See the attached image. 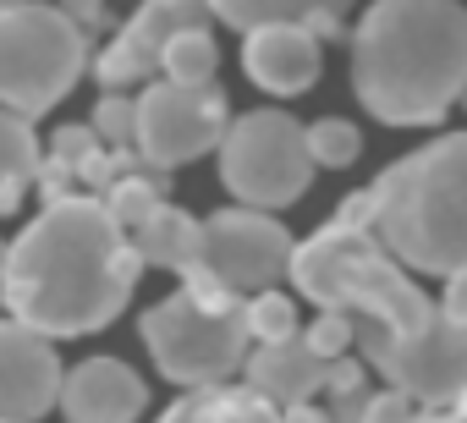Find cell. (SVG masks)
Masks as SVG:
<instances>
[{
	"label": "cell",
	"instance_id": "6da1fadb",
	"mask_svg": "<svg viewBox=\"0 0 467 423\" xmlns=\"http://www.w3.org/2000/svg\"><path fill=\"white\" fill-rule=\"evenodd\" d=\"M292 286L358 319L374 374L418 407V423H467V319L429 297L412 270L358 226H325L292 253Z\"/></svg>",
	"mask_w": 467,
	"mask_h": 423
},
{
	"label": "cell",
	"instance_id": "7a4b0ae2",
	"mask_svg": "<svg viewBox=\"0 0 467 423\" xmlns=\"http://www.w3.org/2000/svg\"><path fill=\"white\" fill-rule=\"evenodd\" d=\"M138 275L143 259L132 248V232L110 215V203L67 192L50 198L45 215H34L12 242L0 303L50 341L94 335L132 303Z\"/></svg>",
	"mask_w": 467,
	"mask_h": 423
},
{
	"label": "cell",
	"instance_id": "3957f363",
	"mask_svg": "<svg viewBox=\"0 0 467 423\" xmlns=\"http://www.w3.org/2000/svg\"><path fill=\"white\" fill-rule=\"evenodd\" d=\"M352 88L385 127H440L467 99V6L374 0L352 28Z\"/></svg>",
	"mask_w": 467,
	"mask_h": 423
},
{
	"label": "cell",
	"instance_id": "277c9868",
	"mask_svg": "<svg viewBox=\"0 0 467 423\" xmlns=\"http://www.w3.org/2000/svg\"><path fill=\"white\" fill-rule=\"evenodd\" d=\"M374 237L418 275L467 270V132L401 154L374 187Z\"/></svg>",
	"mask_w": 467,
	"mask_h": 423
},
{
	"label": "cell",
	"instance_id": "5b68a950",
	"mask_svg": "<svg viewBox=\"0 0 467 423\" xmlns=\"http://www.w3.org/2000/svg\"><path fill=\"white\" fill-rule=\"evenodd\" d=\"M143 346L154 357V368L182 385V390H203V385H231V374L248 368V297H231L220 286L187 281L182 292H171L165 303H154L143 314Z\"/></svg>",
	"mask_w": 467,
	"mask_h": 423
},
{
	"label": "cell",
	"instance_id": "8992f818",
	"mask_svg": "<svg viewBox=\"0 0 467 423\" xmlns=\"http://www.w3.org/2000/svg\"><path fill=\"white\" fill-rule=\"evenodd\" d=\"M88 72V34L45 0L0 12V110L50 116Z\"/></svg>",
	"mask_w": 467,
	"mask_h": 423
},
{
	"label": "cell",
	"instance_id": "52a82bcc",
	"mask_svg": "<svg viewBox=\"0 0 467 423\" xmlns=\"http://www.w3.org/2000/svg\"><path fill=\"white\" fill-rule=\"evenodd\" d=\"M308 127L286 110H243L220 138V181L248 209H286L314 181Z\"/></svg>",
	"mask_w": 467,
	"mask_h": 423
},
{
	"label": "cell",
	"instance_id": "ba28073f",
	"mask_svg": "<svg viewBox=\"0 0 467 423\" xmlns=\"http://www.w3.org/2000/svg\"><path fill=\"white\" fill-rule=\"evenodd\" d=\"M292 253H297V242L286 237V226L270 209L237 203L198 226V259L182 281H203L231 297H254L292 275Z\"/></svg>",
	"mask_w": 467,
	"mask_h": 423
},
{
	"label": "cell",
	"instance_id": "9c48e42d",
	"mask_svg": "<svg viewBox=\"0 0 467 423\" xmlns=\"http://www.w3.org/2000/svg\"><path fill=\"white\" fill-rule=\"evenodd\" d=\"M231 127V105L214 83H143L138 94V138H132V154L154 170H171V165H187L209 149H220Z\"/></svg>",
	"mask_w": 467,
	"mask_h": 423
},
{
	"label": "cell",
	"instance_id": "30bf717a",
	"mask_svg": "<svg viewBox=\"0 0 467 423\" xmlns=\"http://www.w3.org/2000/svg\"><path fill=\"white\" fill-rule=\"evenodd\" d=\"M209 0H143V6L121 23V34L99 50L94 72L105 83V94H121L127 83H143L160 72L165 45L187 28H209Z\"/></svg>",
	"mask_w": 467,
	"mask_h": 423
},
{
	"label": "cell",
	"instance_id": "8fae6325",
	"mask_svg": "<svg viewBox=\"0 0 467 423\" xmlns=\"http://www.w3.org/2000/svg\"><path fill=\"white\" fill-rule=\"evenodd\" d=\"M61 385L56 341L23 319H0V423H39L61 407Z\"/></svg>",
	"mask_w": 467,
	"mask_h": 423
},
{
	"label": "cell",
	"instance_id": "7c38bea8",
	"mask_svg": "<svg viewBox=\"0 0 467 423\" xmlns=\"http://www.w3.org/2000/svg\"><path fill=\"white\" fill-rule=\"evenodd\" d=\"M319 67H325L319 34L303 23H270V28H254L243 39V72L275 99L308 94L319 83Z\"/></svg>",
	"mask_w": 467,
	"mask_h": 423
},
{
	"label": "cell",
	"instance_id": "4fadbf2b",
	"mask_svg": "<svg viewBox=\"0 0 467 423\" xmlns=\"http://www.w3.org/2000/svg\"><path fill=\"white\" fill-rule=\"evenodd\" d=\"M149 407V385L121 357H83L61 385L67 423H138Z\"/></svg>",
	"mask_w": 467,
	"mask_h": 423
},
{
	"label": "cell",
	"instance_id": "5bb4252c",
	"mask_svg": "<svg viewBox=\"0 0 467 423\" xmlns=\"http://www.w3.org/2000/svg\"><path fill=\"white\" fill-rule=\"evenodd\" d=\"M248 385L265 396V401H275L281 412L286 407H303V401H314V390H325V379H330V363L303 341V335H292V341H275V346H259L254 357H248Z\"/></svg>",
	"mask_w": 467,
	"mask_h": 423
},
{
	"label": "cell",
	"instance_id": "9a60e30c",
	"mask_svg": "<svg viewBox=\"0 0 467 423\" xmlns=\"http://www.w3.org/2000/svg\"><path fill=\"white\" fill-rule=\"evenodd\" d=\"M352 6H358V0H209V12L220 23H231V28H243V34L270 28V23H303L319 39L336 34Z\"/></svg>",
	"mask_w": 467,
	"mask_h": 423
},
{
	"label": "cell",
	"instance_id": "2e32d148",
	"mask_svg": "<svg viewBox=\"0 0 467 423\" xmlns=\"http://www.w3.org/2000/svg\"><path fill=\"white\" fill-rule=\"evenodd\" d=\"M160 423H286V412L265 401L254 385H203L182 390V401H171Z\"/></svg>",
	"mask_w": 467,
	"mask_h": 423
},
{
	"label": "cell",
	"instance_id": "e0dca14e",
	"mask_svg": "<svg viewBox=\"0 0 467 423\" xmlns=\"http://www.w3.org/2000/svg\"><path fill=\"white\" fill-rule=\"evenodd\" d=\"M198 226H203V221L182 215L176 203H160L154 215L132 232V248H138V259H143V264L187 275V270H192V259H198Z\"/></svg>",
	"mask_w": 467,
	"mask_h": 423
},
{
	"label": "cell",
	"instance_id": "ac0fdd59",
	"mask_svg": "<svg viewBox=\"0 0 467 423\" xmlns=\"http://www.w3.org/2000/svg\"><path fill=\"white\" fill-rule=\"evenodd\" d=\"M45 160H39V138L34 121L17 110H0V215L23 203V192L39 181Z\"/></svg>",
	"mask_w": 467,
	"mask_h": 423
},
{
	"label": "cell",
	"instance_id": "d6986e66",
	"mask_svg": "<svg viewBox=\"0 0 467 423\" xmlns=\"http://www.w3.org/2000/svg\"><path fill=\"white\" fill-rule=\"evenodd\" d=\"M214 67H220V45H214V34H209V28H187V34H176V39L165 45L160 77L198 88V83H214Z\"/></svg>",
	"mask_w": 467,
	"mask_h": 423
},
{
	"label": "cell",
	"instance_id": "ffe728a7",
	"mask_svg": "<svg viewBox=\"0 0 467 423\" xmlns=\"http://www.w3.org/2000/svg\"><path fill=\"white\" fill-rule=\"evenodd\" d=\"M248 335L254 346H275V341H292L297 335V303L286 292H254L248 297Z\"/></svg>",
	"mask_w": 467,
	"mask_h": 423
},
{
	"label": "cell",
	"instance_id": "44dd1931",
	"mask_svg": "<svg viewBox=\"0 0 467 423\" xmlns=\"http://www.w3.org/2000/svg\"><path fill=\"white\" fill-rule=\"evenodd\" d=\"M308 154H314V165H330V170H341V165H352V160L363 154V132H358L347 116L308 121Z\"/></svg>",
	"mask_w": 467,
	"mask_h": 423
},
{
	"label": "cell",
	"instance_id": "7402d4cb",
	"mask_svg": "<svg viewBox=\"0 0 467 423\" xmlns=\"http://www.w3.org/2000/svg\"><path fill=\"white\" fill-rule=\"evenodd\" d=\"M105 203H110V215L127 226V232H138L154 209H160V192H154V181L149 176H121V181H110V192H105Z\"/></svg>",
	"mask_w": 467,
	"mask_h": 423
},
{
	"label": "cell",
	"instance_id": "603a6c76",
	"mask_svg": "<svg viewBox=\"0 0 467 423\" xmlns=\"http://www.w3.org/2000/svg\"><path fill=\"white\" fill-rule=\"evenodd\" d=\"M88 127L99 132V143H105L110 154H127V149H132V138H138V99L105 94V99L94 105V121H88Z\"/></svg>",
	"mask_w": 467,
	"mask_h": 423
},
{
	"label": "cell",
	"instance_id": "cb8c5ba5",
	"mask_svg": "<svg viewBox=\"0 0 467 423\" xmlns=\"http://www.w3.org/2000/svg\"><path fill=\"white\" fill-rule=\"evenodd\" d=\"M303 341H308L325 363H336V357H347V352L358 346V319H352V314H341V308H325V314L303 330Z\"/></svg>",
	"mask_w": 467,
	"mask_h": 423
},
{
	"label": "cell",
	"instance_id": "d4e9b609",
	"mask_svg": "<svg viewBox=\"0 0 467 423\" xmlns=\"http://www.w3.org/2000/svg\"><path fill=\"white\" fill-rule=\"evenodd\" d=\"M61 12H67L83 34H94V28L105 23V0H61Z\"/></svg>",
	"mask_w": 467,
	"mask_h": 423
},
{
	"label": "cell",
	"instance_id": "484cf974",
	"mask_svg": "<svg viewBox=\"0 0 467 423\" xmlns=\"http://www.w3.org/2000/svg\"><path fill=\"white\" fill-rule=\"evenodd\" d=\"M456 319H467V270H456V275H445V297H440Z\"/></svg>",
	"mask_w": 467,
	"mask_h": 423
},
{
	"label": "cell",
	"instance_id": "4316f807",
	"mask_svg": "<svg viewBox=\"0 0 467 423\" xmlns=\"http://www.w3.org/2000/svg\"><path fill=\"white\" fill-rule=\"evenodd\" d=\"M286 423H336L330 412H319L314 401H303V407H286Z\"/></svg>",
	"mask_w": 467,
	"mask_h": 423
},
{
	"label": "cell",
	"instance_id": "83f0119b",
	"mask_svg": "<svg viewBox=\"0 0 467 423\" xmlns=\"http://www.w3.org/2000/svg\"><path fill=\"white\" fill-rule=\"evenodd\" d=\"M6 253H12V242H0V275H6Z\"/></svg>",
	"mask_w": 467,
	"mask_h": 423
},
{
	"label": "cell",
	"instance_id": "f1b7e54d",
	"mask_svg": "<svg viewBox=\"0 0 467 423\" xmlns=\"http://www.w3.org/2000/svg\"><path fill=\"white\" fill-rule=\"evenodd\" d=\"M6 6H23V0H0V12H6Z\"/></svg>",
	"mask_w": 467,
	"mask_h": 423
},
{
	"label": "cell",
	"instance_id": "f546056e",
	"mask_svg": "<svg viewBox=\"0 0 467 423\" xmlns=\"http://www.w3.org/2000/svg\"><path fill=\"white\" fill-rule=\"evenodd\" d=\"M462 105H467V99H462Z\"/></svg>",
	"mask_w": 467,
	"mask_h": 423
}]
</instances>
